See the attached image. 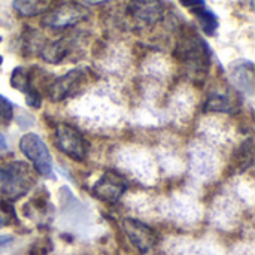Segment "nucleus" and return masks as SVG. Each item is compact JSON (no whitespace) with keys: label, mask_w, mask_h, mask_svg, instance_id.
Segmentation results:
<instances>
[{"label":"nucleus","mask_w":255,"mask_h":255,"mask_svg":"<svg viewBox=\"0 0 255 255\" xmlns=\"http://www.w3.org/2000/svg\"><path fill=\"white\" fill-rule=\"evenodd\" d=\"M36 185L33 169L19 160L0 166V191L6 200H18L27 196Z\"/></svg>","instance_id":"1"},{"label":"nucleus","mask_w":255,"mask_h":255,"mask_svg":"<svg viewBox=\"0 0 255 255\" xmlns=\"http://www.w3.org/2000/svg\"><path fill=\"white\" fill-rule=\"evenodd\" d=\"M179 58L194 75H205L211 66V51L208 43L197 34H185L176 49Z\"/></svg>","instance_id":"2"},{"label":"nucleus","mask_w":255,"mask_h":255,"mask_svg":"<svg viewBox=\"0 0 255 255\" xmlns=\"http://www.w3.org/2000/svg\"><path fill=\"white\" fill-rule=\"evenodd\" d=\"M88 18L90 10L87 9V6L76 1H66L57 4L48 13H45L40 24L42 27L49 28L52 31H61L75 27L76 24H81Z\"/></svg>","instance_id":"3"},{"label":"nucleus","mask_w":255,"mask_h":255,"mask_svg":"<svg viewBox=\"0 0 255 255\" xmlns=\"http://www.w3.org/2000/svg\"><path fill=\"white\" fill-rule=\"evenodd\" d=\"M90 81L88 67H76L67 73L54 78L46 87V96L51 102H63L69 97L76 96Z\"/></svg>","instance_id":"4"},{"label":"nucleus","mask_w":255,"mask_h":255,"mask_svg":"<svg viewBox=\"0 0 255 255\" xmlns=\"http://www.w3.org/2000/svg\"><path fill=\"white\" fill-rule=\"evenodd\" d=\"M19 151L42 176L52 175V157L46 143L36 133H25L19 139Z\"/></svg>","instance_id":"5"},{"label":"nucleus","mask_w":255,"mask_h":255,"mask_svg":"<svg viewBox=\"0 0 255 255\" xmlns=\"http://www.w3.org/2000/svg\"><path fill=\"white\" fill-rule=\"evenodd\" d=\"M55 145L63 154L75 161H84L88 154V142L82 133L70 124H57Z\"/></svg>","instance_id":"6"},{"label":"nucleus","mask_w":255,"mask_h":255,"mask_svg":"<svg viewBox=\"0 0 255 255\" xmlns=\"http://www.w3.org/2000/svg\"><path fill=\"white\" fill-rule=\"evenodd\" d=\"M43 70L39 67H24L18 66L12 70L10 85L12 88L21 91L25 96V102L30 108L37 109L42 105V94L36 85L37 78Z\"/></svg>","instance_id":"7"},{"label":"nucleus","mask_w":255,"mask_h":255,"mask_svg":"<svg viewBox=\"0 0 255 255\" xmlns=\"http://www.w3.org/2000/svg\"><path fill=\"white\" fill-rule=\"evenodd\" d=\"M127 188H128L127 179L121 173H118L117 170H108L94 184L93 193L99 200L115 203L121 199V196L127 191Z\"/></svg>","instance_id":"8"},{"label":"nucleus","mask_w":255,"mask_h":255,"mask_svg":"<svg viewBox=\"0 0 255 255\" xmlns=\"http://www.w3.org/2000/svg\"><path fill=\"white\" fill-rule=\"evenodd\" d=\"M123 230L131 245L142 254L149 253L158 242V235L146 224L139 220L126 218L123 220Z\"/></svg>","instance_id":"9"},{"label":"nucleus","mask_w":255,"mask_h":255,"mask_svg":"<svg viewBox=\"0 0 255 255\" xmlns=\"http://www.w3.org/2000/svg\"><path fill=\"white\" fill-rule=\"evenodd\" d=\"M127 12L137 24L154 25L161 19L164 4L163 0H130Z\"/></svg>","instance_id":"10"},{"label":"nucleus","mask_w":255,"mask_h":255,"mask_svg":"<svg viewBox=\"0 0 255 255\" xmlns=\"http://www.w3.org/2000/svg\"><path fill=\"white\" fill-rule=\"evenodd\" d=\"M78 40L79 37H76L75 34H70V36H63L52 42H45L39 55L46 63L60 64L78 49V45H79Z\"/></svg>","instance_id":"11"},{"label":"nucleus","mask_w":255,"mask_h":255,"mask_svg":"<svg viewBox=\"0 0 255 255\" xmlns=\"http://www.w3.org/2000/svg\"><path fill=\"white\" fill-rule=\"evenodd\" d=\"M58 4V0H13V10L24 18H33L37 15L48 13Z\"/></svg>","instance_id":"12"},{"label":"nucleus","mask_w":255,"mask_h":255,"mask_svg":"<svg viewBox=\"0 0 255 255\" xmlns=\"http://www.w3.org/2000/svg\"><path fill=\"white\" fill-rule=\"evenodd\" d=\"M191 12L196 16V19L205 34L214 36L217 33V30L220 27V21H218V16L211 9H208L206 6H202V7L193 9Z\"/></svg>","instance_id":"13"},{"label":"nucleus","mask_w":255,"mask_h":255,"mask_svg":"<svg viewBox=\"0 0 255 255\" xmlns=\"http://www.w3.org/2000/svg\"><path fill=\"white\" fill-rule=\"evenodd\" d=\"M233 79L236 85H239L244 91L253 93L254 87V67L253 63L244 61L242 64H238L233 70Z\"/></svg>","instance_id":"14"},{"label":"nucleus","mask_w":255,"mask_h":255,"mask_svg":"<svg viewBox=\"0 0 255 255\" xmlns=\"http://www.w3.org/2000/svg\"><path fill=\"white\" fill-rule=\"evenodd\" d=\"M206 109L215 111V112H230L232 111V102L224 94H211L208 102H206Z\"/></svg>","instance_id":"15"},{"label":"nucleus","mask_w":255,"mask_h":255,"mask_svg":"<svg viewBox=\"0 0 255 255\" xmlns=\"http://www.w3.org/2000/svg\"><path fill=\"white\" fill-rule=\"evenodd\" d=\"M13 118V105L0 94V126H7Z\"/></svg>","instance_id":"16"},{"label":"nucleus","mask_w":255,"mask_h":255,"mask_svg":"<svg viewBox=\"0 0 255 255\" xmlns=\"http://www.w3.org/2000/svg\"><path fill=\"white\" fill-rule=\"evenodd\" d=\"M16 220L13 206L9 202H0V227L7 226Z\"/></svg>","instance_id":"17"},{"label":"nucleus","mask_w":255,"mask_h":255,"mask_svg":"<svg viewBox=\"0 0 255 255\" xmlns=\"http://www.w3.org/2000/svg\"><path fill=\"white\" fill-rule=\"evenodd\" d=\"M179 3L184 7L190 9V10L197 9V7H202V6H206V1L205 0H179Z\"/></svg>","instance_id":"18"},{"label":"nucleus","mask_w":255,"mask_h":255,"mask_svg":"<svg viewBox=\"0 0 255 255\" xmlns=\"http://www.w3.org/2000/svg\"><path fill=\"white\" fill-rule=\"evenodd\" d=\"M9 151V145H7V139L4 137L3 133H0V155L6 154Z\"/></svg>","instance_id":"19"},{"label":"nucleus","mask_w":255,"mask_h":255,"mask_svg":"<svg viewBox=\"0 0 255 255\" xmlns=\"http://www.w3.org/2000/svg\"><path fill=\"white\" fill-rule=\"evenodd\" d=\"M12 242H13V238L12 236H4V235L0 236V248H4V247H7Z\"/></svg>","instance_id":"20"},{"label":"nucleus","mask_w":255,"mask_h":255,"mask_svg":"<svg viewBox=\"0 0 255 255\" xmlns=\"http://www.w3.org/2000/svg\"><path fill=\"white\" fill-rule=\"evenodd\" d=\"M85 4H90V6H100V4H105L111 0H82Z\"/></svg>","instance_id":"21"},{"label":"nucleus","mask_w":255,"mask_h":255,"mask_svg":"<svg viewBox=\"0 0 255 255\" xmlns=\"http://www.w3.org/2000/svg\"><path fill=\"white\" fill-rule=\"evenodd\" d=\"M1 63H3V57L0 55V64H1Z\"/></svg>","instance_id":"22"}]
</instances>
